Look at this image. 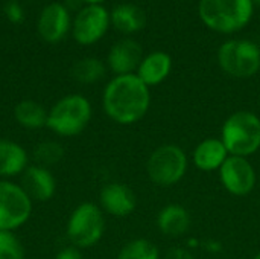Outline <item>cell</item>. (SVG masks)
Returning a JSON list of instances; mask_svg holds the SVG:
<instances>
[{
	"instance_id": "cell-1",
	"label": "cell",
	"mask_w": 260,
	"mask_h": 259,
	"mask_svg": "<svg viewBox=\"0 0 260 259\" xmlns=\"http://www.w3.org/2000/svg\"><path fill=\"white\" fill-rule=\"evenodd\" d=\"M102 105L107 116L120 125L139 122L151 107L149 87L136 75L114 76L105 87Z\"/></svg>"
},
{
	"instance_id": "cell-2",
	"label": "cell",
	"mask_w": 260,
	"mask_h": 259,
	"mask_svg": "<svg viewBox=\"0 0 260 259\" xmlns=\"http://www.w3.org/2000/svg\"><path fill=\"white\" fill-rule=\"evenodd\" d=\"M254 12L253 0H200L201 21L219 34H233L244 29Z\"/></svg>"
},
{
	"instance_id": "cell-3",
	"label": "cell",
	"mask_w": 260,
	"mask_h": 259,
	"mask_svg": "<svg viewBox=\"0 0 260 259\" xmlns=\"http://www.w3.org/2000/svg\"><path fill=\"white\" fill-rule=\"evenodd\" d=\"M221 140L230 156H253L260 150V118L248 110L235 111L222 124Z\"/></svg>"
},
{
	"instance_id": "cell-4",
	"label": "cell",
	"mask_w": 260,
	"mask_h": 259,
	"mask_svg": "<svg viewBox=\"0 0 260 259\" xmlns=\"http://www.w3.org/2000/svg\"><path fill=\"white\" fill-rule=\"evenodd\" d=\"M91 119V104L82 95H67L61 98L49 111L46 127L62 137L81 134Z\"/></svg>"
},
{
	"instance_id": "cell-5",
	"label": "cell",
	"mask_w": 260,
	"mask_h": 259,
	"mask_svg": "<svg viewBox=\"0 0 260 259\" xmlns=\"http://www.w3.org/2000/svg\"><path fill=\"white\" fill-rule=\"evenodd\" d=\"M189 160L184 150L175 143H165L155 148L148 162L146 172L149 180L161 188H169L181 182L187 172Z\"/></svg>"
},
{
	"instance_id": "cell-6",
	"label": "cell",
	"mask_w": 260,
	"mask_h": 259,
	"mask_svg": "<svg viewBox=\"0 0 260 259\" xmlns=\"http://www.w3.org/2000/svg\"><path fill=\"white\" fill-rule=\"evenodd\" d=\"M218 64L233 78H251L260 70V47L245 38H233L218 49Z\"/></svg>"
},
{
	"instance_id": "cell-7",
	"label": "cell",
	"mask_w": 260,
	"mask_h": 259,
	"mask_svg": "<svg viewBox=\"0 0 260 259\" xmlns=\"http://www.w3.org/2000/svg\"><path fill=\"white\" fill-rule=\"evenodd\" d=\"M105 232L102 209L94 203H81L73 209L67 221V237L78 249H88L98 244Z\"/></svg>"
},
{
	"instance_id": "cell-8",
	"label": "cell",
	"mask_w": 260,
	"mask_h": 259,
	"mask_svg": "<svg viewBox=\"0 0 260 259\" xmlns=\"http://www.w3.org/2000/svg\"><path fill=\"white\" fill-rule=\"evenodd\" d=\"M32 214V200L20 185L0 180V231L14 232Z\"/></svg>"
},
{
	"instance_id": "cell-9",
	"label": "cell",
	"mask_w": 260,
	"mask_h": 259,
	"mask_svg": "<svg viewBox=\"0 0 260 259\" xmlns=\"http://www.w3.org/2000/svg\"><path fill=\"white\" fill-rule=\"evenodd\" d=\"M218 172L224 189L235 197H245L251 194L257 182L256 169L248 157L229 156Z\"/></svg>"
},
{
	"instance_id": "cell-10",
	"label": "cell",
	"mask_w": 260,
	"mask_h": 259,
	"mask_svg": "<svg viewBox=\"0 0 260 259\" xmlns=\"http://www.w3.org/2000/svg\"><path fill=\"white\" fill-rule=\"evenodd\" d=\"M110 23V14L102 5H88L75 17L72 32L79 44L90 46L107 34Z\"/></svg>"
},
{
	"instance_id": "cell-11",
	"label": "cell",
	"mask_w": 260,
	"mask_h": 259,
	"mask_svg": "<svg viewBox=\"0 0 260 259\" xmlns=\"http://www.w3.org/2000/svg\"><path fill=\"white\" fill-rule=\"evenodd\" d=\"M143 60L142 46L133 38H123L117 41L108 52L107 61L116 76L136 73Z\"/></svg>"
},
{
	"instance_id": "cell-12",
	"label": "cell",
	"mask_w": 260,
	"mask_h": 259,
	"mask_svg": "<svg viewBox=\"0 0 260 259\" xmlns=\"http://www.w3.org/2000/svg\"><path fill=\"white\" fill-rule=\"evenodd\" d=\"M101 209L113 217H128L137 208V197L133 189L123 183H110L102 188Z\"/></svg>"
},
{
	"instance_id": "cell-13",
	"label": "cell",
	"mask_w": 260,
	"mask_h": 259,
	"mask_svg": "<svg viewBox=\"0 0 260 259\" xmlns=\"http://www.w3.org/2000/svg\"><path fill=\"white\" fill-rule=\"evenodd\" d=\"M23 191L34 202H47L56 192V180L49 171V168L32 165L27 166L21 177Z\"/></svg>"
},
{
	"instance_id": "cell-14",
	"label": "cell",
	"mask_w": 260,
	"mask_h": 259,
	"mask_svg": "<svg viewBox=\"0 0 260 259\" xmlns=\"http://www.w3.org/2000/svg\"><path fill=\"white\" fill-rule=\"evenodd\" d=\"M70 29V14L59 3L47 5L38 18V32L43 40L49 43H56Z\"/></svg>"
},
{
	"instance_id": "cell-15",
	"label": "cell",
	"mask_w": 260,
	"mask_h": 259,
	"mask_svg": "<svg viewBox=\"0 0 260 259\" xmlns=\"http://www.w3.org/2000/svg\"><path fill=\"white\" fill-rule=\"evenodd\" d=\"M229 156L230 154L221 137L219 139L210 137V139H204L195 147L192 154V162L200 171L212 172V171H219V168L224 165Z\"/></svg>"
},
{
	"instance_id": "cell-16",
	"label": "cell",
	"mask_w": 260,
	"mask_h": 259,
	"mask_svg": "<svg viewBox=\"0 0 260 259\" xmlns=\"http://www.w3.org/2000/svg\"><path fill=\"white\" fill-rule=\"evenodd\" d=\"M172 70V58L168 52L155 50L143 56L136 75L151 89L161 84Z\"/></svg>"
},
{
	"instance_id": "cell-17",
	"label": "cell",
	"mask_w": 260,
	"mask_h": 259,
	"mask_svg": "<svg viewBox=\"0 0 260 259\" xmlns=\"http://www.w3.org/2000/svg\"><path fill=\"white\" fill-rule=\"evenodd\" d=\"M157 227L165 237H183L190 227V214L178 203L166 205L157 215Z\"/></svg>"
},
{
	"instance_id": "cell-18",
	"label": "cell",
	"mask_w": 260,
	"mask_h": 259,
	"mask_svg": "<svg viewBox=\"0 0 260 259\" xmlns=\"http://www.w3.org/2000/svg\"><path fill=\"white\" fill-rule=\"evenodd\" d=\"M27 153L20 143L0 139V177L9 179L23 174L27 168Z\"/></svg>"
},
{
	"instance_id": "cell-19",
	"label": "cell",
	"mask_w": 260,
	"mask_h": 259,
	"mask_svg": "<svg viewBox=\"0 0 260 259\" xmlns=\"http://www.w3.org/2000/svg\"><path fill=\"white\" fill-rule=\"evenodd\" d=\"M110 20L114 27L122 34H134L143 29L146 23V15L139 5L120 3L110 14Z\"/></svg>"
},
{
	"instance_id": "cell-20",
	"label": "cell",
	"mask_w": 260,
	"mask_h": 259,
	"mask_svg": "<svg viewBox=\"0 0 260 259\" xmlns=\"http://www.w3.org/2000/svg\"><path fill=\"white\" fill-rule=\"evenodd\" d=\"M14 118L21 127L29 128V130H38V128L46 127L47 111L41 104L30 101V99H24L15 105Z\"/></svg>"
},
{
	"instance_id": "cell-21",
	"label": "cell",
	"mask_w": 260,
	"mask_h": 259,
	"mask_svg": "<svg viewBox=\"0 0 260 259\" xmlns=\"http://www.w3.org/2000/svg\"><path fill=\"white\" fill-rule=\"evenodd\" d=\"M105 75V64L98 58H82L72 67V76L81 84H94Z\"/></svg>"
},
{
	"instance_id": "cell-22",
	"label": "cell",
	"mask_w": 260,
	"mask_h": 259,
	"mask_svg": "<svg viewBox=\"0 0 260 259\" xmlns=\"http://www.w3.org/2000/svg\"><path fill=\"white\" fill-rule=\"evenodd\" d=\"M117 259H160V253L151 241L139 238L126 243L119 252Z\"/></svg>"
},
{
	"instance_id": "cell-23",
	"label": "cell",
	"mask_w": 260,
	"mask_h": 259,
	"mask_svg": "<svg viewBox=\"0 0 260 259\" xmlns=\"http://www.w3.org/2000/svg\"><path fill=\"white\" fill-rule=\"evenodd\" d=\"M62 156H64L62 147L53 140L41 142L34 150V157H35L37 165L44 166V168H49V166L58 163L62 159Z\"/></svg>"
},
{
	"instance_id": "cell-24",
	"label": "cell",
	"mask_w": 260,
	"mask_h": 259,
	"mask_svg": "<svg viewBox=\"0 0 260 259\" xmlns=\"http://www.w3.org/2000/svg\"><path fill=\"white\" fill-rule=\"evenodd\" d=\"M0 259H24V249L12 232L0 231Z\"/></svg>"
},
{
	"instance_id": "cell-25",
	"label": "cell",
	"mask_w": 260,
	"mask_h": 259,
	"mask_svg": "<svg viewBox=\"0 0 260 259\" xmlns=\"http://www.w3.org/2000/svg\"><path fill=\"white\" fill-rule=\"evenodd\" d=\"M5 14L12 23H20L23 20V9H21L20 3L15 0H9L5 5Z\"/></svg>"
},
{
	"instance_id": "cell-26",
	"label": "cell",
	"mask_w": 260,
	"mask_h": 259,
	"mask_svg": "<svg viewBox=\"0 0 260 259\" xmlns=\"http://www.w3.org/2000/svg\"><path fill=\"white\" fill-rule=\"evenodd\" d=\"M55 259H82V255H81V252H79V249L78 247H66V249H62Z\"/></svg>"
},
{
	"instance_id": "cell-27",
	"label": "cell",
	"mask_w": 260,
	"mask_h": 259,
	"mask_svg": "<svg viewBox=\"0 0 260 259\" xmlns=\"http://www.w3.org/2000/svg\"><path fill=\"white\" fill-rule=\"evenodd\" d=\"M165 259H195V258H193V255H192L190 252H187L186 249H180V247H177V249H171V250L168 252V255H166V258Z\"/></svg>"
},
{
	"instance_id": "cell-28",
	"label": "cell",
	"mask_w": 260,
	"mask_h": 259,
	"mask_svg": "<svg viewBox=\"0 0 260 259\" xmlns=\"http://www.w3.org/2000/svg\"><path fill=\"white\" fill-rule=\"evenodd\" d=\"M84 2H87L88 5H101V3L105 2V0H84Z\"/></svg>"
},
{
	"instance_id": "cell-29",
	"label": "cell",
	"mask_w": 260,
	"mask_h": 259,
	"mask_svg": "<svg viewBox=\"0 0 260 259\" xmlns=\"http://www.w3.org/2000/svg\"><path fill=\"white\" fill-rule=\"evenodd\" d=\"M253 2H254V5H259L260 6V0H253Z\"/></svg>"
},
{
	"instance_id": "cell-30",
	"label": "cell",
	"mask_w": 260,
	"mask_h": 259,
	"mask_svg": "<svg viewBox=\"0 0 260 259\" xmlns=\"http://www.w3.org/2000/svg\"><path fill=\"white\" fill-rule=\"evenodd\" d=\"M253 259H260V252H259V253H257V255H256V256H254V258H253Z\"/></svg>"
}]
</instances>
